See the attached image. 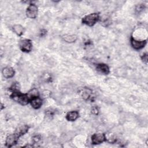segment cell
<instances>
[{"instance_id":"obj_1","label":"cell","mask_w":148,"mask_h":148,"mask_svg":"<svg viewBox=\"0 0 148 148\" xmlns=\"http://www.w3.org/2000/svg\"><path fill=\"white\" fill-rule=\"evenodd\" d=\"M11 98L22 105H25L30 101V98L27 94H23L20 91L13 92L11 95Z\"/></svg>"},{"instance_id":"obj_2","label":"cell","mask_w":148,"mask_h":148,"mask_svg":"<svg viewBox=\"0 0 148 148\" xmlns=\"http://www.w3.org/2000/svg\"><path fill=\"white\" fill-rule=\"evenodd\" d=\"M99 14L97 13H90L82 18V23L88 26H93L99 20Z\"/></svg>"},{"instance_id":"obj_3","label":"cell","mask_w":148,"mask_h":148,"mask_svg":"<svg viewBox=\"0 0 148 148\" xmlns=\"http://www.w3.org/2000/svg\"><path fill=\"white\" fill-rule=\"evenodd\" d=\"M19 47L22 51L28 53L32 50V43L31 40L29 39H23L20 40L19 43Z\"/></svg>"},{"instance_id":"obj_4","label":"cell","mask_w":148,"mask_h":148,"mask_svg":"<svg viewBox=\"0 0 148 148\" xmlns=\"http://www.w3.org/2000/svg\"><path fill=\"white\" fill-rule=\"evenodd\" d=\"M38 7L34 3L30 4L27 8L26 15L28 18H35L38 15Z\"/></svg>"},{"instance_id":"obj_5","label":"cell","mask_w":148,"mask_h":148,"mask_svg":"<svg viewBox=\"0 0 148 148\" xmlns=\"http://www.w3.org/2000/svg\"><path fill=\"white\" fill-rule=\"evenodd\" d=\"M106 139V136L102 133H95L91 136V142L94 145L102 143Z\"/></svg>"},{"instance_id":"obj_6","label":"cell","mask_w":148,"mask_h":148,"mask_svg":"<svg viewBox=\"0 0 148 148\" xmlns=\"http://www.w3.org/2000/svg\"><path fill=\"white\" fill-rule=\"evenodd\" d=\"M18 138H19L15 134L9 135L6 138L5 145L8 147L14 146L17 143Z\"/></svg>"},{"instance_id":"obj_7","label":"cell","mask_w":148,"mask_h":148,"mask_svg":"<svg viewBox=\"0 0 148 148\" xmlns=\"http://www.w3.org/2000/svg\"><path fill=\"white\" fill-rule=\"evenodd\" d=\"M146 44V40H138L131 37V45L132 47L136 50H139L143 48Z\"/></svg>"},{"instance_id":"obj_8","label":"cell","mask_w":148,"mask_h":148,"mask_svg":"<svg viewBox=\"0 0 148 148\" xmlns=\"http://www.w3.org/2000/svg\"><path fill=\"white\" fill-rule=\"evenodd\" d=\"M15 71L14 69L10 66L5 67L2 70V74L5 78L9 79L14 76Z\"/></svg>"},{"instance_id":"obj_9","label":"cell","mask_w":148,"mask_h":148,"mask_svg":"<svg viewBox=\"0 0 148 148\" xmlns=\"http://www.w3.org/2000/svg\"><path fill=\"white\" fill-rule=\"evenodd\" d=\"M29 102L32 108L36 109L40 108L42 105V99L39 97H35L31 98Z\"/></svg>"},{"instance_id":"obj_10","label":"cell","mask_w":148,"mask_h":148,"mask_svg":"<svg viewBox=\"0 0 148 148\" xmlns=\"http://www.w3.org/2000/svg\"><path fill=\"white\" fill-rule=\"evenodd\" d=\"M96 69L99 72L103 75H108L110 72L109 68L108 65L103 63H100L97 64Z\"/></svg>"},{"instance_id":"obj_11","label":"cell","mask_w":148,"mask_h":148,"mask_svg":"<svg viewBox=\"0 0 148 148\" xmlns=\"http://www.w3.org/2000/svg\"><path fill=\"white\" fill-rule=\"evenodd\" d=\"M29 129V127L27 125H22L17 127L15 131V134L20 138L21 136L24 135L25 134H26Z\"/></svg>"},{"instance_id":"obj_12","label":"cell","mask_w":148,"mask_h":148,"mask_svg":"<svg viewBox=\"0 0 148 148\" xmlns=\"http://www.w3.org/2000/svg\"><path fill=\"white\" fill-rule=\"evenodd\" d=\"M79 116V112L77 111H71L67 113L66 114V119L67 120L73 121L76 120Z\"/></svg>"},{"instance_id":"obj_13","label":"cell","mask_w":148,"mask_h":148,"mask_svg":"<svg viewBox=\"0 0 148 148\" xmlns=\"http://www.w3.org/2000/svg\"><path fill=\"white\" fill-rule=\"evenodd\" d=\"M13 30L18 36L22 35L24 32V27L20 24L14 25L13 26Z\"/></svg>"},{"instance_id":"obj_14","label":"cell","mask_w":148,"mask_h":148,"mask_svg":"<svg viewBox=\"0 0 148 148\" xmlns=\"http://www.w3.org/2000/svg\"><path fill=\"white\" fill-rule=\"evenodd\" d=\"M62 39L68 43H73L77 40V36L75 35L66 34L62 36Z\"/></svg>"},{"instance_id":"obj_15","label":"cell","mask_w":148,"mask_h":148,"mask_svg":"<svg viewBox=\"0 0 148 148\" xmlns=\"http://www.w3.org/2000/svg\"><path fill=\"white\" fill-rule=\"evenodd\" d=\"M28 97H29V98H32L33 97H39V92L38 91L37 89L36 88H33L32 90H31L28 93H27Z\"/></svg>"},{"instance_id":"obj_16","label":"cell","mask_w":148,"mask_h":148,"mask_svg":"<svg viewBox=\"0 0 148 148\" xmlns=\"http://www.w3.org/2000/svg\"><path fill=\"white\" fill-rule=\"evenodd\" d=\"M20 86L18 83H14L10 87V90L13 92H19Z\"/></svg>"},{"instance_id":"obj_17","label":"cell","mask_w":148,"mask_h":148,"mask_svg":"<svg viewBox=\"0 0 148 148\" xmlns=\"http://www.w3.org/2000/svg\"><path fill=\"white\" fill-rule=\"evenodd\" d=\"M88 90H86V91H83V98L84 99H88V98L90 97V91L89 92Z\"/></svg>"},{"instance_id":"obj_18","label":"cell","mask_w":148,"mask_h":148,"mask_svg":"<svg viewBox=\"0 0 148 148\" xmlns=\"http://www.w3.org/2000/svg\"><path fill=\"white\" fill-rule=\"evenodd\" d=\"M142 60L145 62V64L147 63V53H144L142 56Z\"/></svg>"},{"instance_id":"obj_19","label":"cell","mask_w":148,"mask_h":148,"mask_svg":"<svg viewBox=\"0 0 148 148\" xmlns=\"http://www.w3.org/2000/svg\"><path fill=\"white\" fill-rule=\"evenodd\" d=\"M33 140L35 142H38L39 140H40V137L39 135H36V136H34L33 137Z\"/></svg>"},{"instance_id":"obj_20","label":"cell","mask_w":148,"mask_h":148,"mask_svg":"<svg viewBox=\"0 0 148 148\" xmlns=\"http://www.w3.org/2000/svg\"><path fill=\"white\" fill-rule=\"evenodd\" d=\"M143 8H144V6H143V5H138V6H136V10L137 11L140 12V11L142 10L143 9Z\"/></svg>"}]
</instances>
